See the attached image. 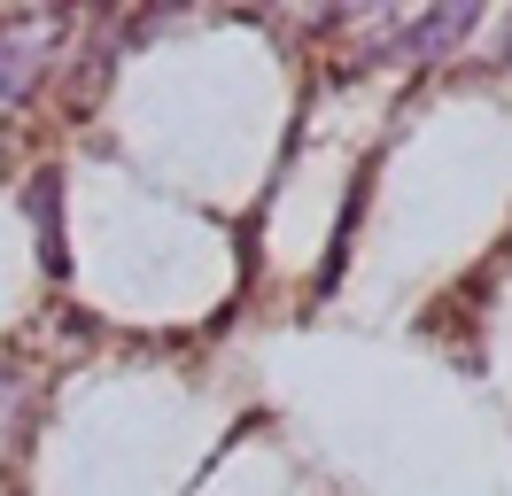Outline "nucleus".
Instances as JSON below:
<instances>
[{
	"instance_id": "nucleus-1",
	"label": "nucleus",
	"mask_w": 512,
	"mask_h": 496,
	"mask_svg": "<svg viewBox=\"0 0 512 496\" xmlns=\"http://www.w3.org/2000/svg\"><path fill=\"white\" fill-rule=\"evenodd\" d=\"M474 24H481L474 0H458V8H435V16H412V24H396V62H443Z\"/></svg>"
},
{
	"instance_id": "nucleus-2",
	"label": "nucleus",
	"mask_w": 512,
	"mask_h": 496,
	"mask_svg": "<svg viewBox=\"0 0 512 496\" xmlns=\"http://www.w3.org/2000/svg\"><path fill=\"white\" fill-rule=\"evenodd\" d=\"M32 78H39V31L32 24H0V101H16Z\"/></svg>"
},
{
	"instance_id": "nucleus-3",
	"label": "nucleus",
	"mask_w": 512,
	"mask_h": 496,
	"mask_svg": "<svg viewBox=\"0 0 512 496\" xmlns=\"http://www.w3.org/2000/svg\"><path fill=\"white\" fill-rule=\"evenodd\" d=\"M32 225H39V248H47V272H63V186L55 179L32 186Z\"/></svg>"
},
{
	"instance_id": "nucleus-4",
	"label": "nucleus",
	"mask_w": 512,
	"mask_h": 496,
	"mask_svg": "<svg viewBox=\"0 0 512 496\" xmlns=\"http://www.w3.org/2000/svg\"><path fill=\"white\" fill-rule=\"evenodd\" d=\"M16 411H24V380H16V372H0V434L16 427Z\"/></svg>"
}]
</instances>
